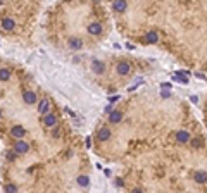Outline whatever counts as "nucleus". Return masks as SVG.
I'll list each match as a JSON object with an SVG mask.
<instances>
[{
    "label": "nucleus",
    "mask_w": 207,
    "mask_h": 193,
    "mask_svg": "<svg viewBox=\"0 0 207 193\" xmlns=\"http://www.w3.org/2000/svg\"><path fill=\"white\" fill-rule=\"evenodd\" d=\"M119 33L207 72V0H107Z\"/></svg>",
    "instance_id": "nucleus-3"
},
{
    "label": "nucleus",
    "mask_w": 207,
    "mask_h": 193,
    "mask_svg": "<svg viewBox=\"0 0 207 193\" xmlns=\"http://www.w3.org/2000/svg\"><path fill=\"white\" fill-rule=\"evenodd\" d=\"M202 117H204V124H206V129H207V95H206V100H204V105H202Z\"/></svg>",
    "instance_id": "nucleus-6"
},
{
    "label": "nucleus",
    "mask_w": 207,
    "mask_h": 193,
    "mask_svg": "<svg viewBox=\"0 0 207 193\" xmlns=\"http://www.w3.org/2000/svg\"><path fill=\"white\" fill-rule=\"evenodd\" d=\"M45 38L57 50L81 53L100 47L112 31L102 0H62L47 12Z\"/></svg>",
    "instance_id": "nucleus-4"
},
{
    "label": "nucleus",
    "mask_w": 207,
    "mask_h": 193,
    "mask_svg": "<svg viewBox=\"0 0 207 193\" xmlns=\"http://www.w3.org/2000/svg\"><path fill=\"white\" fill-rule=\"evenodd\" d=\"M92 152L118 173L126 192L207 188V134L185 98L143 88L107 107L90 138Z\"/></svg>",
    "instance_id": "nucleus-1"
},
{
    "label": "nucleus",
    "mask_w": 207,
    "mask_h": 193,
    "mask_svg": "<svg viewBox=\"0 0 207 193\" xmlns=\"http://www.w3.org/2000/svg\"><path fill=\"white\" fill-rule=\"evenodd\" d=\"M104 69H93L100 76L102 86H105L109 92L119 90L133 78L137 72L147 71V62L135 57H112L109 62H102Z\"/></svg>",
    "instance_id": "nucleus-5"
},
{
    "label": "nucleus",
    "mask_w": 207,
    "mask_h": 193,
    "mask_svg": "<svg viewBox=\"0 0 207 193\" xmlns=\"http://www.w3.org/2000/svg\"><path fill=\"white\" fill-rule=\"evenodd\" d=\"M2 181L7 192H71L90 184L85 143L31 72L0 55Z\"/></svg>",
    "instance_id": "nucleus-2"
}]
</instances>
